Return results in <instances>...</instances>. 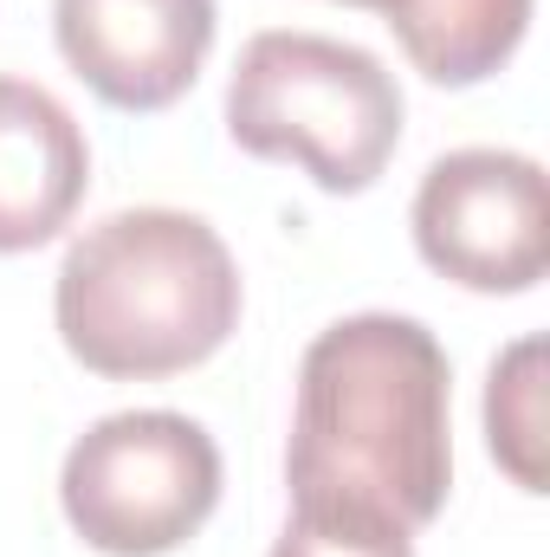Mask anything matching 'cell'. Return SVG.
<instances>
[{
    "label": "cell",
    "mask_w": 550,
    "mask_h": 557,
    "mask_svg": "<svg viewBox=\"0 0 550 557\" xmlns=\"http://www.w3.org/2000/svg\"><path fill=\"white\" fill-rule=\"evenodd\" d=\"M447 350L421 318L357 311L311 337L298 363V416L285 486L298 499L370 506L396 525H434L453 486Z\"/></svg>",
    "instance_id": "6da1fadb"
},
{
    "label": "cell",
    "mask_w": 550,
    "mask_h": 557,
    "mask_svg": "<svg viewBox=\"0 0 550 557\" xmlns=\"http://www.w3.org/2000/svg\"><path fill=\"white\" fill-rule=\"evenodd\" d=\"M52 311L91 376L155 383L208 363L234 337L240 267L201 214L124 208L65 247Z\"/></svg>",
    "instance_id": "7a4b0ae2"
},
{
    "label": "cell",
    "mask_w": 550,
    "mask_h": 557,
    "mask_svg": "<svg viewBox=\"0 0 550 557\" xmlns=\"http://www.w3.org/2000/svg\"><path fill=\"white\" fill-rule=\"evenodd\" d=\"M227 137L260 162H298L324 195H363L402 143V91L376 52L273 26L234 59Z\"/></svg>",
    "instance_id": "3957f363"
},
{
    "label": "cell",
    "mask_w": 550,
    "mask_h": 557,
    "mask_svg": "<svg viewBox=\"0 0 550 557\" xmlns=\"http://www.w3.org/2000/svg\"><path fill=\"white\" fill-rule=\"evenodd\" d=\"M65 525L104 557H162L188 545L221 506V447L175 409L91 421L59 473Z\"/></svg>",
    "instance_id": "277c9868"
},
{
    "label": "cell",
    "mask_w": 550,
    "mask_h": 557,
    "mask_svg": "<svg viewBox=\"0 0 550 557\" xmlns=\"http://www.w3.org/2000/svg\"><path fill=\"white\" fill-rule=\"evenodd\" d=\"M414 247L466 292H532L550 267V188L518 149H453L414 188Z\"/></svg>",
    "instance_id": "5b68a950"
},
{
    "label": "cell",
    "mask_w": 550,
    "mask_h": 557,
    "mask_svg": "<svg viewBox=\"0 0 550 557\" xmlns=\"http://www.w3.org/2000/svg\"><path fill=\"white\" fill-rule=\"evenodd\" d=\"M65 65L111 111H168L208 65L214 0H52Z\"/></svg>",
    "instance_id": "8992f818"
},
{
    "label": "cell",
    "mask_w": 550,
    "mask_h": 557,
    "mask_svg": "<svg viewBox=\"0 0 550 557\" xmlns=\"http://www.w3.org/2000/svg\"><path fill=\"white\" fill-rule=\"evenodd\" d=\"M91 188V149L72 111L26 78H0V253L59 240Z\"/></svg>",
    "instance_id": "52a82bcc"
},
{
    "label": "cell",
    "mask_w": 550,
    "mask_h": 557,
    "mask_svg": "<svg viewBox=\"0 0 550 557\" xmlns=\"http://www.w3.org/2000/svg\"><path fill=\"white\" fill-rule=\"evenodd\" d=\"M383 20L421 78L460 91L492 78L518 52L532 26V0H389Z\"/></svg>",
    "instance_id": "ba28073f"
},
{
    "label": "cell",
    "mask_w": 550,
    "mask_h": 557,
    "mask_svg": "<svg viewBox=\"0 0 550 557\" xmlns=\"http://www.w3.org/2000/svg\"><path fill=\"white\" fill-rule=\"evenodd\" d=\"M538 363H545V344L518 337L492 363V383H486V441L525 493H545V383H538Z\"/></svg>",
    "instance_id": "9c48e42d"
},
{
    "label": "cell",
    "mask_w": 550,
    "mask_h": 557,
    "mask_svg": "<svg viewBox=\"0 0 550 557\" xmlns=\"http://www.w3.org/2000/svg\"><path fill=\"white\" fill-rule=\"evenodd\" d=\"M273 557H414L409 525L370 512V506H343V499H298Z\"/></svg>",
    "instance_id": "30bf717a"
},
{
    "label": "cell",
    "mask_w": 550,
    "mask_h": 557,
    "mask_svg": "<svg viewBox=\"0 0 550 557\" xmlns=\"http://www.w3.org/2000/svg\"><path fill=\"white\" fill-rule=\"evenodd\" d=\"M350 7H376V13H383V7H389V0H350Z\"/></svg>",
    "instance_id": "8fae6325"
}]
</instances>
